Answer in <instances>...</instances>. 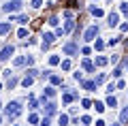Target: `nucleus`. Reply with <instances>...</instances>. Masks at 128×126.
Listing matches in <instances>:
<instances>
[{"instance_id":"nucleus-58","label":"nucleus","mask_w":128,"mask_h":126,"mask_svg":"<svg viewBox=\"0 0 128 126\" xmlns=\"http://www.w3.org/2000/svg\"><path fill=\"white\" fill-rule=\"evenodd\" d=\"M0 107H2V103H0Z\"/></svg>"},{"instance_id":"nucleus-7","label":"nucleus","mask_w":128,"mask_h":126,"mask_svg":"<svg viewBox=\"0 0 128 126\" xmlns=\"http://www.w3.org/2000/svg\"><path fill=\"white\" fill-rule=\"evenodd\" d=\"M79 83H81V88L88 90V92H96V88H98V83H96L94 79H83V81H79Z\"/></svg>"},{"instance_id":"nucleus-32","label":"nucleus","mask_w":128,"mask_h":126,"mask_svg":"<svg viewBox=\"0 0 128 126\" xmlns=\"http://www.w3.org/2000/svg\"><path fill=\"white\" fill-rule=\"evenodd\" d=\"M79 122H81V126H90V124H92V117L88 115V113H83V115H81V120H79Z\"/></svg>"},{"instance_id":"nucleus-1","label":"nucleus","mask_w":128,"mask_h":126,"mask_svg":"<svg viewBox=\"0 0 128 126\" xmlns=\"http://www.w3.org/2000/svg\"><path fill=\"white\" fill-rule=\"evenodd\" d=\"M4 111H6V117L13 120V117H17L19 113H22V103H19V100H13V103H9L4 107Z\"/></svg>"},{"instance_id":"nucleus-9","label":"nucleus","mask_w":128,"mask_h":126,"mask_svg":"<svg viewBox=\"0 0 128 126\" xmlns=\"http://www.w3.org/2000/svg\"><path fill=\"white\" fill-rule=\"evenodd\" d=\"M15 54V49H13V45H6L4 49H0V60H2V62H4V60H9L11 56Z\"/></svg>"},{"instance_id":"nucleus-12","label":"nucleus","mask_w":128,"mask_h":126,"mask_svg":"<svg viewBox=\"0 0 128 126\" xmlns=\"http://www.w3.org/2000/svg\"><path fill=\"white\" fill-rule=\"evenodd\" d=\"M56 39H58V36H56L54 32H45V34H43V45H51V43H56Z\"/></svg>"},{"instance_id":"nucleus-35","label":"nucleus","mask_w":128,"mask_h":126,"mask_svg":"<svg viewBox=\"0 0 128 126\" xmlns=\"http://www.w3.org/2000/svg\"><path fill=\"white\" fill-rule=\"evenodd\" d=\"M28 122H30V124H38V122H41V117H38L36 113H30V115H28Z\"/></svg>"},{"instance_id":"nucleus-8","label":"nucleus","mask_w":128,"mask_h":126,"mask_svg":"<svg viewBox=\"0 0 128 126\" xmlns=\"http://www.w3.org/2000/svg\"><path fill=\"white\" fill-rule=\"evenodd\" d=\"M81 68H83L86 73H94V71H96V64H94V60L83 58V60H81Z\"/></svg>"},{"instance_id":"nucleus-38","label":"nucleus","mask_w":128,"mask_h":126,"mask_svg":"<svg viewBox=\"0 0 128 126\" xmlns=\"http://www.w3.org/2000/svg\"><path fill=\"white\" fill-rule=\"evenodd\" d=\"M83 73H86V71H83V68H79V71H75V73H73V77H75L77 81H83Z\"/></svg>"},{"instance_id":"nucleus-55","label":"nucleus","mask_w":128,"mask_h":126,"mask_svg":"<svg viewBox=\"0 0 128 126\" xmlns=\"http://www.w3.org/2000/svg\"><path fill=\"white\" fill-rule=\"evenodd\" d=\"M0 92H2V83H0Z\"/></svg>"},{"instance_id":"nucleus-33","label":"nucleus","mask_w":128,"mask_h":126,"mask_svg":"<svg viewBox=\"0 0 128 126\" xmlns=\"http://www.w3.org/2000/svg\"><path fill=\"white\" fill-rule=\"evenodd\" d=\"M92 51H94V47H90V45H83V47H81V54L86 56V58H90Z\"/></svg>"},{"instance_id":"nucleus-29","label":"nucleus","mask_w":128,"mask_h":126,"mask_svg":"<svg viewBox=\"0 0 128 126\" xmlns=\"http://www.w3.org/2000/svg\"><path fill=\"white\" fill-rule=\"evenodd\" d=\"M32 81H34V77L26 75V77H24V79H22V86H24V88H30V86H32Z\"/></svg>"},{"instance_id":"nucleus-27","label":"nucleus","mask_w":128,"mask_h":126,"mask_svg":"<svg viewBox=\"0 0 128 126\" xmlns=\"http://www.w3.org/2000/svg\"><path fill=\"white\" fill-rule=\"evenodd\" d=\"M75 19H66V26H64V32H70V30H75Z\"/></svg>"},{"instance_id":"nucleus-28","label":"nucleus","mask_w":128,"mask_h":126,"mask_svg":"<svg viewBox=\"0 0 128 126\" xmlns=\"http://www.w3.org/2000/svg\"><path fill=\"white\" fill-rule=\"evenodd\" d=\"M62 71H70V68H73V62H70V58H66V60H62Z\"/></svg>"},{"instance_id":"nucleus-11","label":"nucleus","mask_w":128,"mask_h":126,"mask_svg":"<svg viewBox=\"0 0 128 126\" xmlns=\"http://www.w3.org/2000/svg\"><path fill=\"white\" fill-rule=\"evenodd\" d=\"M105 105H107V109H115L118 107V98H115V94H109L105 98Z\"/></svg>"},{"instance_id":"nucleus-25","label":"nucleus","mask_w":128,"mask_h":126,"mask_svg":"<svg viewBox=\"0 0 128 126\" xmlns=\"http://www.w3.org/2000/svg\"><path fill=\"white\" fill-rule=\"evenodd\" d=\"M45 96H47V98H54V96H56V86H47L45 88Z\"/></svg>"},{"instance_id":"nucleus-21","label":"nucleus","mask_w":128,"mask_h":126,"mask_svg":"<svg viewBox=\"0 0 128 126\" xmlns=\"http://www.w3.org/2000/svg\"><path fill=\"white\" fill-rule=\"evenodd\" d=\"M122 43V36H111L109 41H107V47H115V45H120Z\"/></svg>"},{"instance_id":"nucleus-17","label":"nucleus","mask_w":128,"mask_h":126,"mask_svg":"<svg viewBox=\"0 0 128 126\" xmlns=\"http://www.w3.org/2000/svg\"><path fill=\"white\" fill-rule=\"evenodd\" d=\"M90 13L94 15V17H105V11H102L100 7H90Z\"/></svg>"},{"instance_id":"nucleus-22","label":"nucleus","mask_w":128,"mask_h":126,"mask_svg":"<svg viewBox=\"0 0 128 126\" xmlns=\"http://www.w3.org/2000/svg\"><path fill=\"white\" fill-rule=\"evenodd\" d=\"M49 83H51V86H62V77H60V75H54V73H51Z\"/></svg>"},{"instance_id":"nucleus-41","label":"nucleus","mask_w":128,"mask_h":126,"mask_svg":"<svg viewBox=\"0 0 128 126\" xmlns=\"http://www.w3.org/2000/svg\"><path fill=\"white\" fill-rule=\"evenodd\" d=\"M13 64H15V66H24V64H26V58H24V56H19V58L13 60Z\"/></svg>"},{"instance_id":"nucleus-13","label":"nucleus","mask_w":128,"mask_h":126,"mask_svg":"<svg viewBox=\"0 0 128 126\" xmlns=\"http://www.w3.org/2000/svg\"><path fill=\"white\" fill-rule=\"evenodd\" d=\"M92 47H94V51H98V54H100V51L107 47V41H102V39H96L94 43H92Z\"/></svg>"},{"instance_id":"nucleus-30","label":"nucleus","mask_w":128,"mask_h":126,"mask_svg":"<svg viewBox=\"0 0 128 126\" xmlns=\"http://www.w3.org/2000/svg\"><path fill=\"white\" fill-rule=\"evenodd\" d=\"M62 15H64V19H75V11L73 9H64Z\"/></svg>"},{"instance_id":"nucleus-3","label":"nucleus","mask_w":128,"mask_h":126,"mask_svg":"<svg viewBox=\"0 0 128 126\" xmlns=\"http://www.w3.org/2000/svg\"><path fill=\"white\" fill-rule=\"evenodd\" d=\"M77 98H79V94H77L75 90H70V88H64V90H62V103H64V105L75 103Z\"/></svg>"},{"instance_id":"nucleus-16","label":"nucleus","mask_w":128,"mask_h":126,"mask_svg":"<svg viewBox=\"0 0 128 126\" xmlns=\"http://www.w3.org/2000/svg\"><path fill=\"white\" fill-rule=\"evenodd\" d=\"M120 122H122L124 126H128V107H124L122 111H120Z\"/></svg>"},{"instance_id":"nucleus-6","label":"nucleus","mask_w":128,"mask_h":126,"mask_svg":"<svg viewBox=\"0 0 128 126\" xmlns=\"http://www.w3.org/2000/svg\"><path fill=\"white\" fill-rule=\"evenodd\" d=\"M24 2L22 0H9V5H4V11L6 13H15V11H22Z\"/></svg>"},{"instance_id":"nucleus-4","label":"nucleus","mask_w":128,"mask_h":126,"mask_svg":"<svg viewBox=\"0 0 128 126\" xmlns=\"http://www.w3.org/2000/svg\"><path fill=\"white\" fill-rule=\"evenodd\" d=\"M120 17H122V13H120V11H111L109 15H107V26L109 28H120Z\"/></svg>"},{"instance_id":"nucleus-52","label":"nucleus","mask_w":128,"mask_h":126,"mask_svg":"<svg viewBox=\"0 0 128 126\" xmlns=\"http://www.w3.org/2000/svg\"><path fill=\"white\" fill-rule=\"evenodd\" d=\"M26 62H28V66H32V64H34V58H32V56H28V58H26Z\"/></svg>"},{"instance_id":"nucleus-47","label":"nucleus","mask_w":128,"mask_h":126,"mask_svg":"<svg viewBox=\"0 0 128 126\" xmlns=\"http://www.w3.org/2000/svg\"><path fill=\"white\" fill-rule=\"evenodd\" d=\"M17 36H19V39H26V36H28V30H26V28H22V30H17Z\"/></svg>"},{"instance_id":"nucleus-15","label":"nucleus","mask_w":128,"mask_h":126,"mask_svg":"<svg viewBox=\"0 0 128 126\" xmlns=\"http://www.w3.org/2000/svg\"><path fill=\"white\" fill-rule=\"evenodd\" d=\"M122 75H124V64H115V68H113V77H115V79H122Z\"/></svg>"},{"instance_id":"nucleus-56","label":"nucleus","mask_w":128,"mask_h":126,"mask_svg":"<svg viewBox=\"0 0 128 126\" xmlns=\"http://www.w3.org/2000/svg\"><path fill=\"white\" fill-rule=\"evenodd\" d=\"M107 2H111V0H107Z\"/></svg>"},{"instance_id":"nucleus-53","label":"nucleus","mask_w":128,"mask_h":126,"mask_svg":"<svg viewBox=\"0 0 128 126\" xmlns=\"http://www.w3.org/2000/svg\"><path fill=\"white\" fill-rule=\"evenodd\" d=\"M124 66H126V71H128V56L124 58Z\"/></svg>"},{"instance_id":"nucleus-51","label":"nucleus","mask_w":128,"mask_h":126,"mask_svg":"<svg viewBox=\"0 0 128 126\" xmlns=\"http://www.w3.org/2000/svg\"><path fill=\"white\" fill-rule=\"evenodd\" d=\"M54 34H56V36H62V34H64V30H62V28L58 26V28H56V32H54Z\"/></svg>"},{"instance_id":"nucleus-46","label":"nucleus","mask_w":128,"mask_h":126,"mask_svg":"<svg viewBox=\"0 0 128 126\" xmlns=\"http://www.w3.org/2000/svg\"><path fill=\"white\" fill-rule=\"evenodd\" d=\"M36 107H38V100L34 96H30V109H36Z\"/></svg>"},{"instance_id":"nucleus-44","label":"nucleus","mask_w":128,"mask_h":126,"mask_svg":"<svg viewBox=\"0 0 128 126\" xmlns=\"http://www.w3.org/2000/svg\"><path fill=\"white\" fill-rule=\"evenodd\" d=\"M120 32H122V34H126V32H128V22H122V24H120Z\"/></svg>"},{"instance_id":"nucleus-43","label":"nucleus","mask_w":128,"mask_h":126,"mask_svg":"<svg viewBox=\"0 0 128 126\" xmlns=\"http://www.w3.org/2000/svg\"><path fill=\"white\" fill-rule=\"evenodd\" d=\"M28 75H30V77H38V71H36V68H34V66H30V68H28Z\"/></svg>"},{"instance_id":"nucleus-18","label":"nucleus","mask_w":128,"mask_h":126,"mask_svg":"<svg viewBox=\"0 0 128 126\" xmlns=\"http://www.w3.org/2000/svg\"><path fill=\"white\" fill-rule=\"evenodd\" d=\"M107 79H109V77H107V73H98V75L94 77V81L98 83V86H102V83H107Z\"/></svg>"},{"instance_id":"nucleus-20","label":"nucleus","mask_w":128,"mask_h":126,"mask_svg":"<svg viewBox=\"0 0 128 126\" xmlns=\"http://www.w3.org/2000/svg\"><path fill=\"white\" fill-rule=\"evenodd\" d=\"M56 109H58V107H56V103H47L45 105V115H54Z\"/></svg>"},{"instance_id":"nucleus-57","label":"nucleus","mask_w":128,"mask_h":126,"mask_svg":"<svg viewBox=\"0 0 128 126\" xmlns=\"http://www.w3.org/2000/svg\"><path fill=\"white\" fill-rule=\"evenodd\" d=\"M94 2H98V0H94Z\"/></svg>"},{"instance_id":"nucleus-2","label":"nucleus","mask_w":128,"mask_h":126,"mask_svg":"<svg viewBox=\"0 0 128 126\" xmlns=\"http://www.w3.org/2000/svg\"><path fill=\"white\" fill-rule=\"evenodd\" d=\"M96 39H98V26L92 24V26H88L86 30H83V41H86V43H94Z\"/></svg>"},{"instance_id":"nucleus-48","label":"nucleus","mask_w":128,"mask_h":126,"mask_svg":"<svg viewBox=\"0 0 128 126\" xmlns=\"http://www.w3.org/2000/svg\"><path fill=\"white\" fill-rule=\"evenodd\" d=\"M41 126H51V120H49V115H45L41 120Z\"/></svg>"},{"instance_id":"nucleus-40","label":"nucleus","mask_w":128,"mask_h":126,"mask_svg":"<svg viewBox=\"0 0 128 126\" xmlns=\"http://www.w3.org/2000/svg\"><path fill=\"white\" fill-rule=\"evenodd\" d=\"M17 22L22 24V26H26V24H30V17H28V15H19V17H17Z\"/></svg>"},{"instance_id":"nucleus-14","label":"nucleus","mask_w":128,"mask_h":126,"mask_svg":"<svg viewBox=\"0 0 128 126\" xmlns=\"http://www.w3.org/2000/svg\"><path fill=\"white\" fill-rule=\"evenodd\" d=\"M68 122H70V115H68V113H60V117H58V126H70Z\"/></svg>"},{"instance_id":"nucleus-23","label":"nucleus","mask_w":128,"mask_h":126,"mask_svg":"<svg viewBox=\"0 0 128 126\" xmlns=\"http://www.w3.org/2000/svg\"><path fill=\"white\" fill-rule=\"evenodd\" d=\"M11 30V22H0V34H6Z\"/></svg>"},{"instance_id":"nucleus-26","label":"nucleus","mask_w":128,"mask_h":126,"mask_svg":"<svg viewBox=\"0 0 128 126\" xmlns=\"http://www.w3.org/2000/svg\"><path fill=\"white\" fill-rule=\"evenodd\" d=\"M115 90H118V86H115V81H109V83H107V88H105V92H107V94H113Z\"/></svg>"},{"instance_id":"nucleus-39","label":"nucleus","mask_w":128,"mask_h":126,"mask_svg":"<svg viewBox=\"0 0 128 126\" xmlns=\"http://www.w3.org/2000/svg\"><path fill=\"white\" fill-rule=\"evenodd\" d=\"M15 86H17V79H15V77H9V79H6V88L11 90V88H15Z\"/></svg>"},{"instance_id":"nucleus-42","label":"nucleus","mask_w":128,"mask_h":126,"mask_svg":"<svg viewBox=\"0 0 128 126\" xmlns=\"http://www.w3.org/2000/svg\"><path fill=\"white\" fill-rule=\"evenodd\" d=\"M30 7H32V9H41V7H43V0H32Z\"/></svg>"},{"instance_id":"nucleus-10","label":"nucleus","mask_w":128,"mask_h":126,"mask_svg":"<svg viewBox=\"0 0 128 126\" xmlns=\"http://www.w3.org/2000/svg\"><path fill=\"white\" fill-rule=\"evenodd\" d=\"M94 64H96V68H102V66H107V64H111V62H109L107 56H100V54H98V56L94 58Z\"/></svg>"},{"instance_id":"nucleus-54","label":"nucleus","mask_w":128,"mask_h":126,"mask_svg":"<svg viewBox=\"0 0 128 126\" xmlns=\"http://www.w3.org/2000/svg\"><path fill=\"white\" fill-rule=\"evenodd\" d=\"M109 126H124V124H122V122H118V124H109Z\"/></svg>"},{"instance_id":"nucleus-5","label":"nucleus","mask_w":128,"mask_h":126,"mask_svg":"<svg viewBox=\"0 0 128 126\" xmlns=\"http://www.w3.org/2000/svg\"><path fill=\"white\" fill-rule=\"evenodd\" d=\"M62 54L64 56H77L79 54V45L75 43V41H70V43H66V45L62 47Z\"/></svg>"},{"instance_id":"nucleus-19","label":"nucleus","mask_w":128,"mask_h":126,"mask_svg":"<svg viewBox=\"0 0 128 126\" xmlns=\"http://www.w3.org/2000/svg\"><path fill=\"white\" fill-rule=\"evenodd\" d=\"M94 109H96V113H105L107 105L102 103V100H94Z\"/></svg>"},{"instance_id":"nucleus-49","label":"nucleus","mask_w":128,"mask_h":126,"mask_svg":"<svg viewBox=\"0 0 128 126\" xmlns=\"http://www.w3.org/2000/svg\"><path fill=\"white\" fill-rule=\"evenodd\" d=\"M77 113H79V109H77V107H70V111H68V115H70V117H77Z\"/></svg>"},{"instance_id":"nucleus-36","label":"nucleus","mask_w":128,"mask_h":126,"mask_svg":"<svg viewBox=\"0 0 128 126\" xmlns=\"http://www.w3.org/2000/svg\"><path fill=\"white\" fill-rule=\"evenodd\" d=\"M120 13H122L124 17H128V2H122V5H120Z\"/></svg>"},{"instance_id":"nucleus-24","label":"nucleus","mask_w":128,"mask_h":126,"mask_svg":"<svg viewBox=\"0 0 128 126\" xmlns=\"http://www.w3.org/2000/svg\"><path fill=\"white\" fill-rule=\"evenodd\" d=\"M47 24H49V26H56V28H58V26H60V17H58V15H49Z\"/></svg>"},{"instance_id":"nucleus-50","label":"nucleus","mask_w":128,"mask_h":126,"mask_svg":"<svg viewBox=\"0 0 128 126\" xmlns=\"http://www.w3.org/2000/svg\"><path fill=\"white\" fill-rule=\"evenodd\" d=\"M96 126H107V122L102 120V117H98V120H96Z\"/></svg>"},{"instance_id":"nucleus-59","label":"nucleus","mask_w":128,"mask_h":126,"mask_svg":"<svg viewBox=\"0 0 128 126\" xmlns=\"http://www.w3.org/2000/svg\"><path fill=\"white\" fill-rule=\"evenodd\" d=\"M15 126H17V124H15Z\"/></svg>"},{"instance_id":"nucleus-31","label":"nucleus","mask_w":128,"mask_h":126,"mask_svg":"<svg viewBox=\"0 0 128 126\" xmlns=\"http://www.w3.org/2000/svg\"><path fill=\"white\" fill-rule=\"evenodd\" d=\"M81 105H83V109H92L94 107V100L92 98H81Z\"/></svg>"},{"instance_id":"nucleus-37","label":"nucleus","mask_w":128,"mask_h":126,"mask_svg":"<svg viewBox=\"0 0 128 126\" xmlns=\"http://www.w3.org/2000/svg\"><path fill=\"white\" fill-rule=\"evenodd\" d=\"M109 62H111V64H120V62H122V56H120V54H113V56L109 58Z\"/></svg>"},{"instance_id":"nucleus-60","label":"nucleus","mask_w":128,"mask_h":126,"mask_svg":"<svg viewBox=\"0 0 128 126\" xmlns=\"http://www.w3.org/2000/svg\"><path fill=\"white\" fill-rule=\"evenodd\" d=\"M0 122H2V120H0Z\"/></svg>"},{"instance_id":"nucleus-45","label":"nucleus","mask_w":128,"mask_h":126,"mask_svg":"<svg viewBox=\"0 0 128 126\" xmlns=\"http://www.w3.org/2000/svg\"><path fill=\"white\" fill-rule=\"evenodd\" d=\"M115 86H118V90H124V88H126V81H124V79H118V81H115Z\"/></svg>"},{"instance_id":"nucleus-34","label":"nucleus","mask_w":128,"mask_h":126,"mask_svg":"<svg viewBox=\"0 0 128 126\" xmlns=\"http://www.w3.org/2000/svg\"><path fill=\"white\" fill-rule=\"evenodd\" d=\"M60 62H62V60H60V56H58V54L49 56V64H51V66H56V64H60Z\"/></svg>"}]
</instances>
